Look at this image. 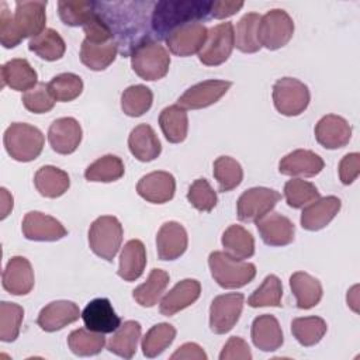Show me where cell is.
Listing matches in <instances>:
<instances>
[{
  "label": "cell",
  "instance_id": "1",
  "mask_svg": "<svg viewBox=\"0 0 360 360\" xmlns=\"http://www.w3.org/2000/svg\"><path fill=\"white\" fill-rule=\"evenodd\" d=\"M210 10L211 1L207 0H166L155 3L150 17L155 38L165 39L173 30L181 25L207 20Z\"/></svg>",
  "mask_w": 360,
  "mask_h": 360
},
{
  "label": "cell",
  "instance_id": "2",
  "mask_svg": "<svg viewBox=\"0 0 360 360\" xmlns=\"http://www.w3.org/2000/svg\"><path fill=\"white\" fill-rule=\"evenodd\" d=\"M131 66L141 79L155 82L167 75L170 56L160 42L148 38L132 48Z\"/></svg>",
  "mask_w": 360,
  "mask_h": 360
},
{
  "label": "cell",
  "instance_id": "3",
  "mask_svg": "<svg viewBox=\"0 0 360 360\" xmlns=\"http://www.w3.org/2000/svg\"><path fill=\"white\" fill-rule=\"evenodd\" d=\"M208 266L212 278L222 288L233 290L249 284L256 276V266L229 256L226 252H211Z\"/></svg>",
  "mask_w": 360,
  "mask_h": 360
},
{
  "label": "cell",
  "instance_id": "4",
  "mask_svg": "<svg viewBox=\"0 0 360 360\" xmlns=\"http://www.w3.org/2000/svg\"><path fill=\"white\" fill-rule=\"evenodd\" d=\"M7 153L17 162H31L37 159L44 149V134L34 125L25 122H13L3 136Z\"/></svg>",
  "mask_w": 360,
  "mask_h": 360
},
{
  "label": "cell",
  "instance_id": "5",
  "mask_svg": "<svg viewBox=\"0 0 360 360\" xmlns=\"http://www.w3.org/2000/svg\"><path fill=\"white\" fill-rule=\"evenodd\" d=\"M122 225L112 215H101L89 229V246L94 255L111 262L122 243Z\"/></svg>",
  "mask_w": 360,
  "mask_h": 360
},
{
  "label": "cell",
  "instance_id": "6",
  "mask_svg": "<svg viewBox=\"0 0 360 360\" xmlns=\"http://www.w3.org/2000/svg\"><path fill=\"white\" fill-rule=\"evenodd\" d=\"M308 86L294 77H281L273 86V103L276 110L287 117L304 112L309 104Z\"/></svg>",
  "mask_w": 360,
  "mask_h": 360
},
{
  "label": "cell",
  "instance_id": "7",
  "mask_svg": "<svg viewBox=\"0 0 360 360\" xmlns=\"http://www.w3.org/2000/svg\"><path fill=\"white\" fill-rule=\"evenodd\" d=\"M294 34V21L287 11L273 8L260 17L257 37L262 46L276 51L285 46Z\"/></svg>",
  "mask_w": 360,
  "mask_h": 360
},
{
  "label": "cell",
  "instance_id": "8",
  "mask_svg": "<svg viewBox=\"0 0 360 360\" xmlns=\"http://www.w3.org/2000/svg\"><path fill=\"white\" fill-rule=\"evenodd\" d=\"M235 46L232 22H221L208 30L207 39L198 52V59L207 66H218L228 60Z\"/></svg>",
  "mask_w": 360,
  "mask_h": 360
},
{
  "label": "cell",
  "instance_id": "9",
  "mask_svg": "<svg viewBox=\"0 0 360 360\" xmlns=\"http://www.w3.org/2000/svg\"><path fill=\"white\" fill-rule=\"evenodd\" d=\"M281 194L267 187H252L240 194L236 202L238 219L242 222H256L276 207Z\"/></svg>",
  "mask_w": 360,
  "mask_h": 360
},
{
  "label": "cell",
  "instance_id": "10",
  "mask_svg": "<svg viewBox=\"0 0 360 360\" xmlns=\"http://www.w3.org/2000/svg\"><path fill=\"white\" fill-rule=\"evenodd\" d=\"M245 295L228 292L212 300L210 307V329L217 335L228 333L239 321L243 309Z\"/></svg>",
  "mask_w": 360,
  "mask_h": 360
},
{
  "label": "cell",
  "instance_id": "11",
  "mask_svg": "<svg viewBox=\"0 0 360 360\" xmlns=\"http://www.w3.org/2000/svg\"><path fill=\"white\" fill-rule=\"evenodd\" d=\"M232 86L228 80H204L188 87L177 100V105L184 110H200L215 104Z\"/></svg>",
  "mask_w": 360,
  "mask_h": 360
},
{
  "label": "cell",
  "instance_id": "12",
  "mask_svg": "<svg viewBox=\"0 0 360 360\" xmlns=\"http://www.w3.org/2000/svg\"><path fill=\"white\" fill-rule=\"evenodd\" d=\"M46 1H17L13 14L14 27L21 39L34 38L45 30Z\"/></svg>",
  "mask_w": 360,
  "mask_h": 360
},
{
  "label": "cell",
  "instance_id": "13",
  "mask_svg": "<svg viewBox=\"0 0 360 360\" xmlns=\"http://www.w3.org/2000/svg\"><path fill=\"white\" fill-rule=\"evenodd\" d=\"M208 30L201 22H190L173 30L166 38L169 51L177 56H191L198 53L207 39Z\"/></svg>",
  "mask_w": 360,
  "mask_h": 360
},
{
  "label": "cell",
  "instance_id": "14",
  "mask_svg": "<svg viewBox=\"0 0 360 360\" xmlns=\"http://www.w3.org/2000/svg\"><path fill=\"white\" fill-rule=\"evenodd\" d=\"M22 235L28 240L53 242L65 238L68 229L53 217L39 211H30L22 219Z\"/></svg>",
  "mask_w": 360,
  "mask_h": 360
},
{
  "label": "cell",
  "instance_id": "15",
  "mask_svg": "<svg viewBox=\"0 0 360 360\" xmlns=\"http://www.w3.org/2000/svg\"><path fill=\"white\" fill-rule=\"evenodd\" d=\"M83 131L77 120L63 117L55 120L48 129V142L59 155L73 153L82 142Z\"/></svg>",
  "mask_w": 360,
  "mask_h": 360
},
{
  "label": "cell",
  "instance_id": "16",
  "mask_svg": "<svg viewBox=\"0 0 360 360\" xmlns=\"http://www.w3.org/2000/svg\"><path fill=\"white\" fill-rule=\"evenodd\" d=\"M3 288L13 295H27L34 288V270L24 256H13L1 276Z\"/></svg>",
  "mask_w": 360,
  "mask_h": 360
},
{
  "label": "cell",
  "instance_id": "17",
  "mask_svg": "<svg viewBox=\"0 0 360 360\" xmlns=\"http://www.w3.org/2000/svg\"><path fill=\"white\" fill-rule=\"evenodd\" d=\"M84 326L98 333H112L121 325V318L115 314L108 298L91 300L82 312Z\"/></svg>",
  "mask_w": 360,
  "mask_h": 360
},
{
  "label": "cell",
  "instance_id": "18",
  "mask_svg": "<svg viewBox=\"0 0 360 360\" xmlns=\"http://www.w3.org/2000/svg\"><path fill=\"white\" fill-rule=\"evenodd\" d=\"M176 180L169 172L158 170L145 174L136 184V193L152 204H165L174 197Z\"/></svg>",
  "mask_w": 360,
  "mask_h": 360
},
{
  "label": "cell",
  "instance_id": "19",
  "mask_svg": "<svg viewBox=\"0 0 360 360\" xmlns=\"http://www.w3.org/2000/svg\"><path fill=\"white\" fill-rule=\"evenodd\" d=\"M188 236L184 226L176 221L165 222L156 235V249L160 260H176L187 249Z\"/></svg>",
  "mask_w": 360,
  "mask_h": 360
},
{
  "label": "cell",
  "instance_id": "20",
  "mask_svg": "<svg viewBox=\"0 0 360 360\" xmlns=\"http://www.w3.org/2000/svg\"><path fill=\"white\" fill-rule=\"evenodd\" d=\"M315 138L318 143L326 149H339L349 143L352 127L343 117L328 114L315 125Z\"/></svg>",
  "mask_w": 360,
  "mask_h": 360
},
{
  "label": "cell",
  "instance_id": "21",
  "mask_svg": "<svg viewBox=\"0 0 360 360\" xmlns=\"http://www.w3.org/2000/svg\"><path fill=\"white\" fill-rule=\"evenodd\" d=\"M79 316H82V314L75 302L58 300L49 302L41 309L37 318V323L45 332H56L69 323L76 322Z\"/></svg>",
  "mask_w": 360,
  "mask_h": 360
},
{
  "label": "cell",
  "instance_id": "22",
  "mask_svg": "<svg viewBox=\"0 0 360 360\" xmlns=\"http://www.w3.org/2000/svg\"><path fill=\"white\" fill-rule=\"evenodd\" d=\"M256 226L262 240L269 246H285L294 240V224L278 212H269L256 221Z\"/></svg>",
  "mask_w": 360,
  "mask_h": 360
},
{
  "label": "cell",
  "instance_id": "23",
  "mask_svg": "<svg viewBox=\"0 0 360 360\" xmlns=\"http://www.w3.org/2000/svg\"><path fill=\"white\" fill-rule=\"evenodd\" d=\"M200 294V281L194 278H184L163 295L159 304V311L165 316H173L174 314L194 304L198 300Z\"/></svg>",
  "mask_w": 360,
  "mask_h": 360
},
{
  "label": "cell",
  "instance_id": "24",
  "mask_svg": "<svg viewBox=\"0 0 360 360\" xmlns=\"http://www.w3.org/2000/svg\"><path fill=\"white\" fill-rule=\"evenodd\" d=\"M323 159L308 149H295L278 162V172L285 176L314 177L323 169Z\"/></svg>",
  "mask_w": 360,
  "mask_h": 360
},
{
  "label": "cell",
  "instance_id": "25",
  "mask_svg": "<svg viewBox=\"0 0 360 360\" xmlns=\"http://www.w3.org/2000/svg\"><path fill=\"white\" fill-rule=\"evenodd\" d=\"M342 202L336 195L319 197L308 204L301 212V226L307 231L323 229L340 211Z\"/></svg>",
  "mask_w": 360,
  "mask_h": 360
},
{
  "label": "cell",
  "instance_id": "26",
  "mask_svg": "<svg viewBox=\"0 0 360 360\" xmlns=\"http://www.w3.org/2000/svg\"><path fill=\"white\" fill-rule=\"evenodd\" d=\"M253 345L262 352H274L281 347L284 342L281 326L276 316L263 314L255 318L250 330Z\"/></svg>",
  "mask_w": 360,
  "mask_h": 360
},
{
  "label": "cell",
  "instance_id": "27",
  "mask_svg": "<svg viewBox=\"0 0 360 360\" xmlns=\"http://www.w3.org/2000/svg\"><path fill=\"white\" fill-rule=\"evenodd\" d=\"M38 84V75L27 59L14 58L1 66V86L17 91H28Z\"/></svg>",
  "mask_w": 360,
  "mask_h": 360
},
{
  "label": "cell",
  "instance_id": "28",
  "mask_svg": "<svg viewBox=\"0 0 360 360\" xmlns=\"http://www.w3.org/2000/svg\"><path fill=\"white\" fill-rule=\"evenodd\" d=\"M128 148L139 162H152L162 152L160 141L153 128L148 124H139L131 131Z\"/></svg>",
  "mask_w": 360,
  "mask_h": 360
},
{
  "label": "cell",
  "instance_id": "29",
  "mask_svg": "<svg viewBox=\"0 0 360 360\" xmlns=\"http://www.w3.org/2000/svg\"><path fill=\"white\" fill-rule=\"evenodd\" d=\"M146 266V249L142 240L131 239L128 240L120 255L118 276L125 281L138 280Z\"/></svg>",
  "mask_w": 360,
  "mask_h": 360
},
{
  "label": "cell",
  "instance_id": "30",
  "mask_svg": "<svg viewBox=\"0 0 360 360\" xmlns=\"http://www.w3.org/2000/svg\"><path fill=\"white\" fill-rule=\"evenodd\" d=\"M290 287L300 309L314 308L319 304L323 294L321 281L305 271H295L290 277Z\"/></svg>",
  "mask_w": 360,
  "mask_h": 360
},
{
  "label": "cell",
  "instance_id": "31",
  "mask_svg": "<svg viewBox=\"0 0 360 360\" xmlns=\"http://www.w3.org/2000/svg\"><path fill=\"white\" fill-rule=\"evenodd\" d=\"M141 332L142 328L139 322L125 321L118 326L117 330H114L107 343V349L122 359H132L138 349Z\"/></svg>",
  "mask_w": 360,
  "mask_h": 360
},
{
  "label": "cell",
  "instance_id": "32",
  "mask_svg": "<svg viewBox=\"0 0 360 360\" xmlns=\"http://www.w3.org/2000/svg\"><path fill=\"white\" fill-rule=\"evenodd\" d=\"M34 184L41 195L48 198H58L68 191L70 179L68 173L59 167L42 166L34 176Z\"/></svg>",
  "mask_w": 360,
  "mask_h": 360
},
{
  "label": "cell",
  "instance_id": "33",
  "mask_svg": "<svg viewBox=\"0 0 360 360\" xmlns=\"http://www.w3.org/2000/svg\"><path fill=\"white\" fill-rule=\"evenodd\" d=\"M118 44L115 39L105 44H94L84 38L80 46V60L91 70L107 69L117 58Z\"/></svg>",
  "mask_w": 360,
  "mask_h": 360
},
{
  "label": "cell",
  "instance_id": "34",
  "mask_svg": "<svg viewBox=\"0 0 360 360\" xmlns=\"http://www.w3.org/2000/svg\"><path fill=\"white\" fill-rule=\"evenodd\" d=\"M159 125L169 142H183L188 131V117L186 110L177 104L163 108L159 115Z\"/></svg>",
  "mask_w": 360,
  "mask_h": 360
},
{
  "label": "cell",
  "instance_id": "35",
  "mask_svg": "<svg viewBox=\"0 0 360 360\" xmlns=\"http://www.w3.org/2000/svg\"><path fill=\"white\" fill-rule=\"evenodd\" d=\"M222 246L225 252L239 260L249 259L255 255V238L240 225H231L222 233Z\"/></svg>",
  "mask_w": 360,
  "mask_h": 360
},
{
  "label": "cell",
  "instance_id": "36",
  "mask_svg": "<svg viewBox=\"0 0 360 360\" xmlns=\"http://www.w3.org/2000/svg\"><path fill=\"white\" fill-rule=\"evenodd\" d=\"M169 280H170V277L165 270L152 269L149 276H148V280L145 283H142L141 285H138L132 291L134 300L141 307L150 308V307L156 305L159 298L165 292V290L169 284Z\"/></svg>",
  "mask_w": 360,
  "mask_h": 360
},
{
  "label": "cell",
  "instance_id": "37",
  "mask_svg": "<svg viewBox=\"0 0 360 360\" xmlns=\"http://www.w3.org/2000/svg\"><path fill=\"white\" fill-rule=\"evenodd\" d=\"M28 49L37 53L44 60H58L65 55L66 44L58 31L45 28L39 35L34 37L28 42Z\"/></svg>",
  "mask_w": 360,
  "mask_h": 360
},
{
  "label": "cell",
  "instance_id": "38",
  "mask_svg": "<svg viewBox=\"0 0 360 360\" xmlns=\"http://www.w3.org/2000/svg\"><path fill=\"white\" fill-rule=\"evenodd\" d=\"M176 328L167 322L153 325L146 335L142 338V353L143 356L153 359L162 354L174 340Z\"/></svg>",
  "mask_w": 360,
  "mask_h": 360
},
{
  "label": "cell",
  "instance_id": "39",
  "mask_svg": "<svg viewBox=\"0 0 360 360\" xmlns=\"http://www.w3.org/2000/svg\"><path fill=\"white\" fill-rule=\"evenodd\" d=\"M125 173L122 160L115 155H104L87 166L84 177L87 181L111 183L120 180Z\"/></svg>",
  "mask_w": 360,
  "mask_h": 360
},
{
  "label": "cell",
  "instance_id": "40",
  "mask_svg": "<svg viewBox=\"0 0 360 360\" xmlns=\"http://www.w3.org/2000/svg\"><path fill=\"white\" fill-rule=\"evenodd\" d=\"M328 329L326 322L319 316L295 318L291 322V332L297 342L304 347L315 346L325 336Z\"/></svg>",
  "mask_w": 360,
  "mask_h": 360
},
{
  "label": "cell",
  "instance_id": "41",
  "mask_svg": "<svg viewBox=\"0 0 360 360\" xmlns=\"http://www.w3.org/2000/svg\"><path fill=\"white\" fill-rule=\"evenodd\" d=\"M105 345L104 333L93 332L87 328H79L68 336V346L73 354L86 357L98 354Z\"/></svg>",
  "mask_w": 360,
  "mask_h": 360
},
{
  "label": "cell",
  "instance_id": "42",
  "mask_svg": "<svg viewBox=\"0 0 360 360\" xmlns=\"http://www.w3.org/2000/svg\"><path fill=\"white\" fill-rule=\"evenodd\" d=\"M259 22L260 15L257 13H248L239 20L235 31V46L240 52L255 53L262 48L257 37Z\"/></svg>",
  "mask_w": 360,
  "mask_h": 360
},
{
  "label": "cell",
  "instance_id": "43",
  "mask_svg": "<svg viewBox=\"0 0 360 360\" xmlns=\"http://www.w3.org/2000/svg\"><path fill=\"white\" fill-rule=\"evenodd\" d=\"M153 93L143 84L127 87L121 94V108L128 117H141L150 110Z\"/></svg>",
  "mask_w": 360,
  "mask_h": 360
},
{
  "label": "cell",
  "instance_id": "44",
  "mask_svg": "<svg viewBox=\"0 0 360 360\" xmlns=\"http://www.w3.org/2000/svg\"><path fill=\"white\" fill-rule=\"evenodd\" d=\"M214 177L218 181V190L221 193H226L242 183L243 169L233 158L219 156L214 162Z\"/></svg>",
  "mask_w": 360,
  "mask_h": 360
},
{
  "label": "cell",
  "instance_id": "45",
  "mask_svg": "<svg viewBox=\"0 0 360 360\" xmlns=\"http://www.w3.org/2000/svg\"><path fill=\"white\" fill-rule=\"evenodd\" d=\"M283 285L277 276L269 274L263 283L248 298V305L252 308L259 307H281Z\"/></svg>",
  "mask_w": 360,
  "mask_h": 360
},
{
  "label": "cell",
  "instance_id": "46",
  "mask_svg": "<svg viewBox=\"0 0 360 360\" xmlns=\"http://www.w3.org/2000/svg\"><path fill=\"white\" fill-rule=\"evenodd\" d=\"M58 13L63 24L70 27H83L96 13V1H58Z\"/></svg>",
  "mask_w": 360,
  "mask_h": 360
},
{
  "label": "cell",
  "instance_id": "47",
  "mask_svg": "<svg viewBox=\"0 0 360 360\" xmlns=\"http://www.w3.org/2000/svg\"><path fill=\"white\" fill-rule=\"evenodd\" d=\"M24 309L15 302H0V340L14 342L18 338Z\"/></svg>",
  "mask_w": 360,
  "mask_h": 360
},
{
  "label": "cell",
  "instance_id": "48",
  "mask_svg": "<svg viewBox=\"0 0 360 360\" xmlns=\"http://www.w3.org/2000/svg\"><path fill=\"white\" fill-rule=\"evenodd\" d=\"M48 90L55 101H73L83 91V80L75 73H60L51 79Z\"/></svg>",
  "mask_w": 360,
  "mask_h": 360
},
{
  "label": "cell",
  "instance_id": "49",
  "mask_svg": "<svg viewBox=\"0 0 360 360\" xmlns=\"http://www.w3.org/2000/svg\"><path fill=\"white\" fill-rule=\"evenodd\" d=\"M284 197L288 207L304 208L321 195L315 184L302 179H291L284 184Z\"/></svg>",
  "mask_w": 360,
  "mask_h": 360
},
{
  "label": "cell",
  "instance_id": "50",
  "mask_svg": "<svg viewBox=\"0 0 360 360\" xmlns=\"http://www.w3.org/2000/svg\"><path fill=\"white\" fill-rule=\"evenodd\" d=\"M188 202L201 212H210L217 205V193L205 179H197L187 191Z\"/></svg>",
  "mask_w": 360,
  "mask_h": 360
},
{
  "label": "cell",
  "instance_id": "51",
  "mask_svg": "<svg viewBox=\"0 0 360 360\" xmlns=\"http://www.w3.org/2000/svg\"><path fill=\"white\" fill-rule=\"evenodd\" d=\"M24 107L34 114H44L53 108L55 98L48 90V84L38 83L31 90L25 91L21 98Z\"/></svg>",
  "mask_w": 360,
  "mask_h": 360
},
{
  "label": "cell",
  "instance_id": "52",
  "mask_svg": "<svg viewBox=\"0 0 360 360\" xmlns=\"http://www.w3.org/2000/svg\"><path fill=\"white\" fill-rule=\"evenodd\" d=\"M83 31L86 35V39L94 44H105L114 39L112 30L107 24V21L103 18V15L97 11L91 15V18L83 25Z\"/></svg>",
  "mask_w": 360,
  "mask_h": 360
},
{
  "label": "cell",
  "instance_id": "53",
  "mask_svg": "<svg viewBox=\"0 0 360 360\" xmlns=\"http://www.w3.org/2000/svg\"><path fill=\"white\" fill-rule=\"evenodd\" d=\"M22 39L17 34V30L14 27L13 21V14L8 10L6 1H1V8H0V42L4 48L10 49L17 46Z\"/></svg>",
  "mask_w": 360,
  "mask_h": 360
},
{
  "label": "cell",
  "instance_id": "54",
  "mask_svg": "<svg viewBox=\"0 0 360 360\" xmlns=\"http://www.w3.org/2000/svg\"><path fill=\"white\" fill-rule=\"evenodd\" d=\"M249 345L239 336H231L219 353V360H250Z\"/></svg>",
  "mask_w": 360,
  "mask_h": 360
},
{
  "label": "cell",
  "instance_id": "55",
  "mask_svg": "<svg viewBox=\"0 0 360 360\" xmlns=\"http://www.w3.org/2000/svg\"><path fill=\"white\" fill-rule=\"evenodd\" d=\"M360 173V155L357 152L347 153L339 163V179L343 184H352Z\"/></svg>",
  "mask_w": 360,
  "mask_h": 360
},
{
  "label": "cell",
  "instance_id": "56",
  "mask_svg": "<svg viewBox=\"0 0 360 360\" xmlns=\"http://www.w3.org/2000/svg\"><path fill=\"white\" fill-rule=\"evenodd\" d=\"M242 7H243V1H225V0L211 1L210 17H214L217 20L228 18L236 14Z\"/></svg>",
  "mask_w": 360,
  "mask_h": 360
},
{
  "label": "cell",
  "instance_id": "57",
  "mask_svg": "<svg viewBox=\"0 0 360 360\" xmlns=\"http://www.w3.org/2000/svg\"><path fill=\"white\" fill-rule=\"evenodd\" d=\"M172 360H207V354L202 350V347H200L197 343L193 342H187L184 345H181L172 356Z\"/></svg>",
  "mask_w": 360,
  "mask_h": 360
},
{
  "label": "cell",
  "instance_id": "58",
  "mask_svg": "<svg viewBox=\"0 0 360 360\" xmlns=\"http://www.w3.org/2000/svg\"><path fill=\"white\" fill-rule=\"evenodd\" d=\"M1 200H3V205H1V219H4L8 212L13 210V197L8 194V191L1 187Z\"/></svg>",
  "mask_w": 360,
  "mask_h": 360
}]
</instances>
